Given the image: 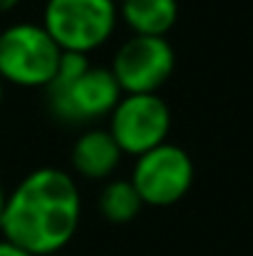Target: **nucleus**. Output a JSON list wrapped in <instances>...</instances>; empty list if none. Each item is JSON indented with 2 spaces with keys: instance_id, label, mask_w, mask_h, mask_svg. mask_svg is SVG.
Wrapping results in <instances>:
<instances>
[{
  "instance_id": "f257e3e1",
  "label": "nucleus",
  "mask_w": 253,
  "mask_h": 256,
  "mask_svg": "<svg viewBox=\"0 0 253 256\" xmlns=\"http://www.w3.org/2000/svg\"><path fill=\"white\" fill-rule=\"evenodd\" d=\"M82 194L75 176L57 167L32 170L7 192L0 232L32 256H57L77 234Z\"/></svg>"
},
{
  "instance_id": "f03ea898",
  "label": "nucleus",
  "mask_w": 253,
  "mask_h": 256,
  "mask_svg": "<svg viewBox=\"0 0 253 256\" xmlns=\"http://www.w3.org/2000/svg\"><path fill=\"white\" fill-rule=\"evenodd\" d=\"M47 92V110L57 122L92 124L109 117L117 107L122 90L109 68H97L87 55L65 52L60 70Z\"/></svg>"
},
{
  "instance_id": "7ed1b4c3",
  "label": "nucleus",
  "mask_w": 253,
  "mask_h": 256,
  "mask_svg": "<svg viewBox=\"0 0 253 256\" xmlns=\"http://www.w3.org/2000/svg\"><path fill=\"white\" fill-rule=\"evenodd\" d=\"M62 50L42 22H15L0 32V78L5 85L47 90L52 85Z\"/></svg>"
},
{
  "instance_id": "20e7f679",
  "label": "nucleus",
  "mask_w": 253,
  "mask_h": 256,
  "mask_svg": "<svg viewBox=\"0 0 253 256\" xmlns=\"http://www.w3.org/2000/svg\"><path fill=\"white\" fill-rule=\"evenodd\" d=\"M119 8L112 0H47L42 25L62 52L89 55L114 35Z\"/></svg>"
},
{
  "instance_id": "39448f33",
  "label": "nucleus",
  "mask_w": 253,
  "mask_h": 256,
  "mask_svg": "<svg viewBox=\"0 0 253 256\" xmlns=\"http://www.w3.org/2000/svg\"><path fill=\"white\" fill-rule=\"evenodd\" d=\"M176 68V52L167 38L132 35L127 38L109 65L122 94H159Z\"/></svg>"
},
{
  "instance_id": "423d86ee",
  "label": "nucleus",
  "mask_w": 253,
  "mask_h": 256,
  "mask_svg": "<svg viewBox=\"0 0 253 256\" xmlns=\"http://www.w3.org/2000/svg\"><path fill=\"white\" fill-rule=\"evenodd\" d=\"M107 120L122 154L134 160L164 144L171 132V110L162 94H122Z\"/></svg>"
},
{
  "instance_id": "0eeeda50",
  "label": "nucleus",
  "mask_w": 253,
  "mask_h": 256,
  "mask_svg": "<svg viewBox=\"0 0 253 256\" xmlns=\"http://www.w3.org/2000/svg\"><path fill=\"white\" fill-rule=\"evenodd\" d=\"M129 179L144 206H174L194 184V162L186 150L164 142L134 160Z\"/></svg>"
},
{
  "instance_id": "6e6552de",
  "label": "nucleus",
  "mask_w": 253,
  "mask_h": 256,
  "mask_svg": "<svg viewBox=\"0 0 253 256\" xmlns=\"http://www.w3.org/2000/svg\"><path fill=\"white\" fill-rule=\"evenodd\" d=\"M122 150L109 134V130L89 127L75 140L70 150V164L72 172L89 182H104L112 179V174L122 164Z\"/></svg>"
},
{
  "instance_id": "1a4fd4ad",
  "label": "nucleus",
  "mask_w": 253,
  "mask_h": 256,
  "mask_svg": "<svg viewBox=\"0 0 253 256\" xmlns=\"http://www.w3.org/2000/svg\"><path fill=\"white\" fill-rule=\"evenodd\" d=\"M117 8L132 35L167 38L179 20V0H122Z\"/></svg>"
},
{
  "instance_id": "9d476101",
  "label": "nucleus",
  "mask_w": 253,
  "mask_h": 256,
  "mask_svg": "<svg viewBox=\"0 0 253 256\" xmlns=\"http://www.w3.org/2000/svg\"><path fill=\"white\" fill-rule=\"evenodd\" d=\"M97 209L109 224H129L139 216L144 202L132 179H107L97 196Z\"/></svg>"
},
{
  "instance_id": "9b49d317",
  "label": "nucleus",
  "mask_w": 253,
  "mask_h": 256,
  "mask_svg": "<svg viewBox=\"0 0 253 256\" xmlns=\"http://www.w3.org/2000/svg\"><path fill=\"white\" fill-rule=\"evenodd\" d=\"M0 256H32L30 252H25L22 246H17V244H12V242H7L5 236L0 239Z\"/></svg>"
},
{
  "instance_id": "f8f14e48",
  "label": "nucleus",
  "mask_w": 253,
  "mask_h": 256,
  "mask_svg": "<svg viewBox=\"0 0 253 256\" xmlns=\"http://www.w3.org/2000/svg\"><path fill=\"white\" fill-rule=\"evenodd\" d=\"M17 2H20V0H0V15H5V12H10L12 8H17Z\"/></svg>"
},
{
  "instance_id": "ddd939ff",
  "label": "nucleus",
  "mask_w": 253,
  "mask_h": 256,
  "mask_svg": "<svg viewBox=\"0 0 253 256\" xmlns=\"http://www.w3.org/2000/svg\"><path fill=\"white\" fill-rule=\"evenodd\" d=\"M5 204H7V192H5V186H2V182H0V216H2V212H5Z\"/></svg>"
},
{
  "instance_id": "4468645a",
  "label": "nucleus",
  "mask_w": 253,
  "mask_h": 256,
  "mask_svg": "<svg viewBox=\"0 0 253 256\" xmlns=\"http://www.w3.org/2000/svg\"><path fill=\"white\" fill-rule=\"evenodd\" d=\"M2 97H5V82H2V78H0V107H2Z\"/></svg>"
},
{
  "instance_id": "2eb2a0df",
  "label": "nucleus",
  "mask_w": 253,
  "mask_h": 256,
  "mask_svg": "<svg viewBox=\"0 0 253 256\" xmlns=\"http://www.w3.org/2000/svg\"><path fill=\"white\" fill-rule=\"evenodd\" d=\"M112 2H117V5H119V2H122V0H112Z\"/></svg>"
},
{
  "instance_id": "dca6fc26",
  "label": "nucleus",
  "mask_w": 253,
  "mask_h": 256,
  "mask_svg": "<svg viewBox=\"0 0 253 256\" xmlns=\"http://www.w3.org/2000/svg\"><path fill=\"white\" fill-rule=\"evenodd\" d=\"M57 256H62V254H57Z\"/></svg>"
}]
</instances>
